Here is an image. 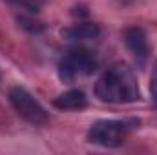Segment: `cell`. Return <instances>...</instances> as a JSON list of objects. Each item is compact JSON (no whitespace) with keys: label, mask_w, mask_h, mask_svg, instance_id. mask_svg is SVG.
I'll return each mask as SVG.
<instances>
[{"label":"cell","mask_w":157,"mask_h":155,"mask_svg":"<svg viewBox=\"0 0 157 155\" xmlns=\"http://www.w3.org/2000/svg\"><path fill=\"white\" fill-rule=\"evenodd\" d=\"M95 95L108 104H128L139 99V82L132 68L115 64L108 68L95 84Z\"/></svg>","instance_id":"cell-1"},{"label":"cell","mask_w":157,"mask_h":155,"mask_svg":"<svg viewBox=\"0 0 157 155\" xmlns=\"http://www.w3.org/2000/svg\"><path fill=\"white\" fill-rule=\"evenodd\" d=\"M139 119H117V120H97L88 130V141L102 148H119L126 137L139 128Z\"/></svg>","instance_id":"cell-2"},{"label":"cell","mask_w":157,"mask_h":155,"mask_svg":"<svg viewBox=\"0 0 157 155\" xmlns=\"http://www.w3.org/2000/svg\"><path fill=\"white\" fill-rule=\"evenodd\" d=\"M99 68V59L86 47H71L59 62V77L62 82H73L78 77L91 75Z\"/></svg>","instance_id":"cell-3"},{"label":"cell","mask_w":157,"mask_h":155,"mask_svg":"<svg viewBox=\"0 0 157 155\" xmlns=\"http://www.w3.org/2000/svg\"><path fill=\"white\" fill-rule=\"evenodd\" d=\"M9 102L24 120H28L35 126H44L49 122V115L44 110V106L28 89H24L20 86H15L9 89Z\"/></svg>","instance_id":"cell-4"},{"label":"cell","mask_w":157,"mask_h":155,"mask_svg":"<svg viewBox=\"0 0 157 155\" xmlns=\"http://www.w3.org/2000/svg\"><path fill=\"white\" fill-rule=\"evenodd\" d=\"M124 42L130 53L137 59V62L144 64L148 55H150V46H148V37L141 28H130L124 31Z\"/></svg>","instance_id":"cell-5"},{"label":"cell","mask_w":157,"mask_h":155,"mask_svg":"<svg viewBox=\"0 0 157 155\" xmlns=\"http://www.w3.org/2000/svg\"><path fill=\"white\" fill-rule=\"evenodd\" d=\"M101 29L93 22H78L66 29H62V39L71 40V42H84V40H93L99 37Z\"/></svg>","instance_id":"cell-6"},{"label":"cell","mask_w":157,"mask_h":155,"mask_svg":"<svg viewBox=\"0 0 157 155\" xmlns=\"http://www.w3.org/2000/svg\"><path fill=\"white\" fill-rule=\"evenodd\" d=\"M53 104L59 110H82V108H86L88 99H86L84 91H80V89H70V91L59 95L53 100Z\"/></svg>","instance_id":"cell-7"},{"label":"cell","mask_w":157,"mask_h":155,"mask_svg":"<svg viewBox=\"0 0 157 155\" xmlns=\"http://www.w3.org/2000/svg\"><path fill=\"white\" fill-rule=\"evenodd\" d=\"M9 2L11 6L15 7H20V9H26L29 13H37L40 9V0H6Z\"/></svg>","instance_id":"cell-8"},{"label":"cell","mask_w":157,"mask_h":155,"mask_svg":"<svg viewBox=\"0 0 157 155\" xmlns=\"http://www.w3.org/2000/svg\"><path fill=\"white\" fill-rule=\"evenodd\" d=\"M150 93H152V99L157 104V62L154 66V71H152V77H150Z\"/></svg>","instance_id":"cell-9"}]
</instances>
